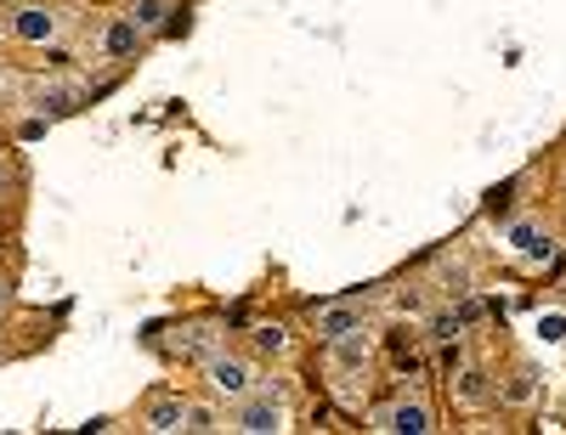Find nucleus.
<instances>
[{
  "label": "nucleus",
  "mask_w": 566,
  "mask_h": 435,
  "mask_svg": "<svg viewBox=\"0 0 566 435\" xmlns=\"http://www.w3.org/2000/svg\"><path fill=\"white\" fill-rule=\"evenodd\" d=\"M232 429H239V435H277V429H290V402H283L272 384H255L250 396L232 402Z\"/></svg>",
  "instance_id": "nucleus-1"
},
{
  "label": "nucleus",
  "mask_w": 566,
  "mask_h": 435,
  "mask_svg": "<svg viewBox=\"0 0 566 435\" xmlns=\"http://www.w3.org/2000/svg\"><path fill=\"white\" fill-rule=\"evenodd\" d=\"M205 384H210V396L239 402V396H250L255 384H261V373H255V362L239 357V351H210V357H205Z\"/></svg>",
  "instance_id": "nucleus-2"
},
{
  "label": "nucleus",
  "mask_w": 566,
  "mask_h": 435,
  "mask_svg": "<svg viewBox=\"0 0 566 435\" xmlns=\"http://www.w3.org/2000/svg\"><path fill=\"white\" fill-rule=\"evenodd\" d=\"M368 429H380V435H431V429H437V413H431V402L402 396V402H391V407L374 413Z\"/></svg>",
  "instance_id": "nucleus-3"
},
{
  "label": "nucleus",
  "mask_w": 566,
  "mask_h": 435,
  "mask_svg": "<svg viewBox=\"0 0 566 435\" xmlns=\"http://www.w3.org/2000/svg\"><path fill=\"white\" fill-rule=\"evenodd\" d=\"M504 244H510V255H522L527 266H544V261L555 255V232H549L544 221L522 215V221H510V226H504Z\"/></svg>",
  "instance_id": "nucleus-4"
},
{
  "label": "nucleus",
  "mask_w": 566,
  "mask_h": 435,
  "mask_svg": "<svg viewBox=\"0 0 566 435\" xmlns=\"http://www.w3.org/2000/svg\"><path fill=\"white\" fill-rule=\"evenodd\" d=\"M312 328H317V340H323V346H335V340H346V333L368 328V317H363L357 306L335 300V306H317V311H312Z\"/></svg>",
  "instance_id": "nucleus-5"
},
{
  "label": "nucleus",
  "mask_w": 566,
  "mask_h": 435,
  "mask_svg": "<svg viewBox=\"0 0 566 435\" xmlns=\"http://www.w3.org/2000/svg\"><path fill=\"white\" fill-rule=\"evenodd\" d=\"M57 29H63V18H57L52 7H23V12L12 18V34H18L23 45H52Z\"/></svg>",
  "instance_id": "nucleus-6"
},
{
  "label": "nucleus",
  "mask_w": 566,
  "mask_h": 435,
  "mask_svg": "<svg viewBox=\"0 0 566 435\" xmlns=\"http://www.w3.org/2000/svg\"><path fill=\"white\" fill-rule=\"evenodd\" d=\"M187 396H159L148 413H142V429H154V435H176V429H187Z\"/></svg>",
  "instance_id": "nucleus-7"
},
{
  "label": "nucleus",
  "mask_w": 566,
  "mask_h": 435,
  "mask_svg": "<svg viewBox=\"0 0 566 435\" xmlns=\"http://www.w3.org/2000/svg\"><path fill=\"white\" fill-rule=\"evenodd\" d=\"M103 52H108V57H136V52H142V29L130 23V12L103 29Z\"/></svg>",
  "instance_id": "nucleus-8"
},
{
  "label": "nucleus",
  "mask_w": 566,
  "mask_h": 435,
  "mask_svg": "<svg viewBox=\"0 0 566 435\" xmlns=\"http://www.w3.org/2000/svg\"><path fill=\"white\" fill-rule=\"evenodd\" d=\"M499 402H504V407H533V402H538V373H533V368H515V373L499 384Z\"/></svg>",
  "instance_id": "nucleus-9"
},
{
  "label": "nucleus",
  "mask_w": 566,
  "mask_h": 435,
  "mask_svg": "<svg viewBox=\"0 0 566 435\" xmlns=\"http://www.w3.org/2000/svg\"><path fill=\"white\" fill-rule=\"evenodd\" d=\"M130 23H136L142 34L170 29V0H130Z\"/></svg>",
  "instance_id": "nucleus-10"
},
{
  "label": "nucleus",
  "mask_w": 566,
  "mask_h": 435,
  "mask_svg": "<svg viewBox=\"0 0 566 435\" xmlns=\"http://www.w3.org/2000/svg\"><path fill=\"white\" fill-rule=\"evenodd\" d=\"M328 351H335V362H340V368H363V362H368V328L346 333V340H335Z\"/></svg>",
  "instance_id": "nucleus-11"
},
{
  "label": "nucleus",
  "mask_w": 566,
  "mask_h": 435,
  "mask_svg": "<svg viewBox=\"0 0 566 435\" xmlns=\"http://www.w3.org/2000/svg\"><path fill=\"white\" fill-rule=\"evenodd\" d=\"M80 108V85H52L40 91V114H74Z\"/></svg>",
  "instance_id": "nucleus-12"
},
{
  "label": "nucleus",
  "mask_w": 566,
  "mask_h": 435,
  "mask_svg": "<svg viewBox=\"0 0 566 435\" xmlns=\"http://www.w3.org/2000/svg\"><path fill=\"white\" fill-rule=\"evenodd\" d=\"M488 396H493V391H488V373H482V368L459 373V402H464V407H482Z\"/></svg>",
  "instance_id": "nucleus-13"
},
{
  "label": "nucleus",
  "mask_w": 566,
  "mask_h": 435,
  "mask_svg": "<svg viewBox=\"0 0 566 435\" xmlns=\"http://www.w3.org/2000/svg\"><path fill=\"white\" fill-rule=\"evenodd\" d=\"M255 346H261V357H290V328H283V322L255 328Z\"/></svg>",
  "instance_id": "nucleus-14"
},
{
  "label": "nucleus",
  "mask_w": 566,
  "mask_h": 435,
  "mask_svg": "<svg viewBox=\"0 0 566 435\" xmlns=\"http://www.w3.org/2000/svg\"><path fill=\"white\" fill-rule=\"evenodd\" d=\"M533 328H538V340H544L549 351H560V346H566V311H538V322H533Z\"/></svg>",
  "instance_id": "nucleus-15"
},
{
  "label": "nucleus",
  "mask_w": 566,
  "mask_h": 435,
  "mask_svg": "<svg viewBox=\"0 0 566 435\" xmlns=\"http://www.w3.org/2000/svg\"><path fill=\"white\" fill-rule=\"evenodd\" d=\"M187 429H199V435H205V429H221L216 407H199V402H193V407H187Z\"/></svg>",
  "instance_id": "nucleus-16"
},
{
  "label": "nucleus",
  "mask_w": 566,
  "mask_h": 435,
  "mask_svg": "<svg viewBox=\"0 0 566 435\" xmlns=\"http://www.w3.org/2000/svg\"><path fill=\"white\" fill-rule=\"evenodd\" d=\"M431 340H442V346L459 340V317H437V322H431Z\"/></svg>",
  "instance_id": "nucleus-17"
},
{
  "label": "nucleus",
  "mask_w": 566,
  "mask_h": 435,
  "mask_svg": "<svg viewBox=\"0 0 566 435\" xmlns=\"http://www.w3.org/2000/svg\"><path fill=\"white\" fill-rule=\"evenodd\" d=\"M7 187H12V165L0 159V199H7Z\"/></svg>",
  "instance_id": "nucleus-18"
},
{
  "label": "nucleus",
  "mask_w": 566,
  "mask_h": 435,
  "mask_svg": "<svg viewBox=\"0 0 566 435\" xmlns=\"http://www.w3.org/2000/svg\"><path fill=\"white\" fill-rule=\"evenodd\" d=\"M0 306H7V283H0Z\"/></svg>",
  "instance_id": "nucleus-19"
}]
</instances>
